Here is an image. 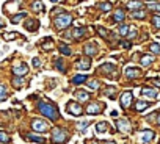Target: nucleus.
Masks as SVG:
<instances>
[{
    "label": "nucleus",
    "instance_id": "1",
    "mask_svg": "<svg viewBox=\"0 0 160 144\" xmlns=\"http://www.w3.org/2000/svg\"><path fill=\"white\" fill-rule=\"evenodd\" d=\"M38 110L46 116V118H49L50 121H57L58 119V111H57V108L53 107V105H50V103H47V102H38Z\"/></svg>",
    "mask_w": 160,
    "mask_h": 144
},
{
    "label": "nucleus",
    "instance_id": "2",
    "mask_svg": "<svg viewBox=\"0 0 160 144\" xmlns=\"http://www.w3.org/2000/svg\"><path fill=\"white\" fill-rule=\"evenodd\" d=\"M66 139H68L66 130H63V128H53V132H52V141H53L55 144H61V142H64Z\"/></svg>",
    "mask_w": 160,
    "mask_h": 144
},
{
    "label": "nucleus",
    "instance_id": "3",
    "mask_svg": "<svg viewBox=\"0 0 160 144\" xmlns=\"http://www.w3.org/2000/svg\"><path fill=\"white\" fill-rule=\"evenodd\" d=\"M71 22H72V16H69V14H60L55 19V27L57 28H66V27L71 25Z\"/></svg>",
    "mask_w": 160,
    "mask_h": 144
},
{
    "label": "nucleus",
    "instance_id": "4",
    "mask_svg": "<svg viewBox=\"0 0 160 144\" xmlns=\"http://www.w3.org/2000/svg\"><path fill=\"white\" fill-rule=\"evenodd\" d=\"M32 128L35 132H38V133H44V132L49 130V124L46 121H42V119H33L32 121Z\"/></svg>",
    "mask_w": 160,
    "mask_h": 144
},
{
    "label": "nucleus",
    "instance_id": "5",
    "mask_svg": "<svg viewBox=\"0 0 160 144\" xmlns=\"http://www.w3.org/2000/svg\"><path fill=\"white\" fill-rule=\"evenodd\" d=\"M154 136H155V133H154L152 130H141V132L138 133V141H140L141 144H146V142L152 141Z\"/></svg>",
    "mask_w": 160,
    "mask_h": 144
},
{
    "label": "nucleus",
    "instance_id": "6",
    "mask_svg": "<svg viewBox=\"0 0 160 144\" xmlns=\"http://www.w3.org/2000/svg\"><path fill=\"white\" fill-rule=\"evenodd\" d=\"M116 127H118V130L121 132V133H129L130 130H132V127H130V122H129V119H118L116 121Z\"/></svg>",
    "mask_w": 160,
    "mask_h": 144
},
{
    "label": "nucleus",
    "instance_id": "7",
    "mask_svg": "<svg viewBox=\"0 0 160 144\" xmlns=\"http://www.w3.org/2000/svg\"><path fill=\"white\" fill-rule=\"evenodd\" d=\"M66 110H68V113H69V114H72V116H82V113H83L82 107H80L78 103H74V102L68 103Z\"/></svg>",
    "mask_w": 160,
    "mask_h": 144
},
{
    "label": "nucleus",
    "instance_id": "8",
    "mask_svg": "<svg viewBox=\"0 0 160 144\" xmlns=\"http://www.w3.org/2000/svg\"><path fill=\"white\" fill-rule=\"evenodd\" d=\"M13 72H14L18 77H22V75H25L27 72H28V66L25 63H19V64H16L13 67Z\"/></svg>",
    "mask_w": 160,
    "mask_h": 144
},
{
    "label": "nucleus",
    "instance_id": "9",
    "mask_svg": "<svg viewBox=\"0 0 160 144\" xmlns=\"http://www.w3.org/2000/svg\"><path fill=\"white\" fill-rule=\"evenodd\" d=\"M132 99H133V96H132V93H130V91L122 93V96H121V107H122V108H129V107H130Z\"/></svg>",
    "mask_w": 160,
    "mask_h": 144
},
{
    "label": "nucleus",
    "instance_id": "10",
    "mask_svg": "<svg viewBox=\"0 0 160 144\" xmlns=\"http://www.w3.org/2000/svg\"><path fill=\"white\" fill-rule=\"evenodd\" d=\"M90 67H91L90 58H82V60L77 61V69H80V70H88Z\"/></svg>",
    "mask_w": 160,
    "mask_h": 144
},
{
    "label": "nucleus",
    "instance_id": "11",
    "mask_svg": "<svg viewBox=\"0 0 160 144\" xmlns=\"http://www.w3.org/2000/svg\"><path fill=\"white\" fill-rule=\"evenodd\" d=\"M141 94H143L144 97H158V96H160L155 88H148V86L141 89Z\"/></svg>",
    "mask_w": 160,
    "mask_h": 144
},
{
    "label": "nucleus",
    "instance_id": "12",
    "mask_svg": "<svg viewBox=\"0 0 160 144\" xmlns=\"http://www.w3.org/2000/svg\"><path fill=\"white\" fill-rule=\"evenodd\" d=\"M101 111H102V107L99 103H90L87 107V113L88 114H99Z\"/></svg>",
    "mask_w": 160,
    "mask_h": 144
},
{
    "label": "nucleus",
    "instance_id": "13",
    "mask_svg": "<svg viewBox=\"0 0 160 144\" xmlns=\"http://www.w3.org/2000/svg\"><path fill=\"white\" fill-rule=\"evenodd\" d=\"M124 75H126L127 79H137V77L140 75V70H138V69H133V67H127V69L124 70Z\"/></svg>",
    "mask_w": 160,
    "mask_h": 144
},
{
    "label": "nucleus",
    "instance_id": "14",
    "mask_svg": "<svg viewBox=\"0 0 160 144\" xmlns=\"http://www.w3.org/2000/svg\"><path fill=\"white\" fill-rule=\"evenodd\" d=\"M87 33V28H74L72 30V33H66V36H72L74 39H78L82 35H85Z\"/></svg>",
    "mask_w": 160,
    "mask_h": 144
},
{
    "label": "nucleus",
    "instance_id": "15",
    "mask_svg": "<svg viewBox=\"0 0 160 144\" xmlns=\"http://www.w3.org/2000/svg\"><path fill=\"white\" fill-rule=\"evenodd\" d=\"M96 52H98L96 44H87V46H85V53H87V55L93 56V55H96Z\"/></svg>",
    "mask_w": 160,
    "mask_h": 144
},
{
    "label": "nucleus",
    "instance_id": "16",
    "mask_svg": "<svg viewBox=\"0 0 160 144\" xmlns=\"http://www.w3.org/2000/svg\"><path fill=\"white\" fill-rule=\"evenodd\" d=\"M149 107V102H144V100H137L135 103V111H143Z\"/></svg>",
    "mask_w": 160,
    "mask_h": 144
},
{
    "label": "nucleus",
    "instance_id": "17",
    "mask_svg": "<svg viewBox=\"0 0 160 144\" xmlns=\"http://www.w3.org/2000/svg\"><path fill=\"white\" fill-rule=\"evenodd\" d=\"M27 139H28V141H33V142H39V144H42V142L46 141L42 136H39V135H33V133L27 135Z\"/></svg>",
    "mask_w": 160,
    "mask_h": 144
},
{
    "label": "nucleus",
    "instance_id": "18",
    "mask_svg": "<svg viewBox=\"0 0 160 144\" xmlns=\"http://www.w3.org/2000/svg\"><path fill=\"white\" fill-rule=\"evenodd\" d=\"M107 127H108L107 122H104V121H102V122H98V124H96V132H98V133H105V132L108 130Z\"/></svg>",
    "mask_w": 160,
    "mask_h": 144
},
{
    "label": "nucleus",
    "instance_id": "19",
    "mask_svg": "<svg viewBox=\"0 0 160 144\" xmlns=\"http://www.w3.org/2000/svg\"><path fill=\"white\" fill-rule=\"evenodd\" d=\"M75 97H77L80 102H87V100H90V94L85 93V91H78V93L75 94Z\"/></svg>",
    "mask_w": 160,
    "mask_h": 144
},
{
    "label": "nucleus",
    "instance_id": "20",
    "mask_svg": "<svg viewBox=\"0 0 160 144\" xmlns=\"http://www.w3.org/2000/svg\"><path fill=\"white\" fill-rule=\"evenodd\" d=\"M25 28H27L28 31H36V30H38V22H36V21H27Z\"/></svg>",
    "mask_w": 160,
    "mask_h": 144
},
{
    "label": "nucleus",
    "instance_id": "21",
    "mask_svg": "<svg viewBox=\"0 0 160 144\" xmlns=\"http://www.w3.org/2000/svg\"><path fill=\"white\" fill-rule=\"evenodd\" d=\"M152 63H154V56H151V55H143L141 56V64L143 66H149Z\"/></svg>",
    "mask_w": 160,
    "mask_h": 144
},
{
    "label": "nucleus",
    "instance_id": "22",
    "mask_svg": "<svg viewBox=\"0 0 160 144\" xmlns=\"http://www.w3.org/2000/svg\"><path fill=\"white\" fill-rule=\"evenodd\" d=\"M141 7H143V3L138 2V0H132V2L127 3V8H130V10H140Z\"/></svg>",
    "mask_w": 160,
    "mask_h": 144
},
{
    "label": "nucleus",
    "instance_id": "23",
    "mask_svg": "<svg viewBox=\"0 0 160 144\" xmlns=\"http://www.w3.org/2000/svg\"><path fill=\"white\" fill-rule=\"evenodd\" d=\"M32 10L33 11H42L44 10V5H42L41 0H35V2L32 3Z\"/></svg>",
    "mask_w": 160,
    "mask_h": 144
},
{
    "label": "nucleus",
    "instance_id": "24",
    "mask_svg": "<svg viewBox=\"0 0 160 144\" xmlns=\"http://www.w3.org/2000/svg\"><path fill=\"white\" fill-rule=\"evenodd\" d=\"M115 69H116V66L112 64V63H105V64L101 66V70H104V72H113Z\"/></svg>",
    "mask_w": 160,
    "mask_h": 144
},
{
    "label": "nucleus",
    "instance_id": "25",
    "mask_svg": "<svg viewBox=\"0 0 160 144\" xmlns=\"http://www.w3.org/2000/svg\"><path fill=\"white\" fill-rule=\"evenodd\" d=\"M88 125H90V122H88V121H82V122H78V124H77V130L83 133V132H87Z\"/></svg>",
    "mask_w": 160,
    "mask_h": 144
},
{
    "label": "nucleus",
    "instance_id": "26",
    "mask_svg": "<svg viewBox=\"0 0 160 144\" xmlns=\"http://www.w3.org/2000/svg\"><path fill=\"white\" fill-rule=\"evenodd\" d=\"M124 16H126L124 11H122V10H118V11L115 13V16H113V21H115V22H121V21H124Z\"/></svg>",
    "mask_w": 160,
    "mask_h": 144
},
{
    "label": "nucleus",
    "instance_id": "27",
    "mask_svg": "<svg viewBox=\"0 0 160 144\" xmlns=\"http://www.w3.org/2000/svg\"><path fill=\"white\" fill-rule=\"evenodd\" d=\"M85 80H87V75H82V74H78V75H75V77L72 79L74 85H80V83H83Z\"/></svg>",
    "mask_w": 160,
    "mask_h": 144
},
{
    "label": "nucleus",
    "instance_id": "28",
    "mask_svg": "<svg viewBox=\"0 0 160 144\" xmlns=\"http://www.w3.org/2000/svg\"><path fill=\"white\" fill-rule=\"evenodd\" d=\"M132 17H133V19H144V17H146V11H143V10L133 11V13H132Z\"/></svg>",
    "mask_w": 160,
    "mask_h": 144
},
{
    "label": "nucleus",
    "instance_id": "29",
    "mask_svg": "<svg viewBox=\"0 0 160 144\" xmlns=\"http://www.w3.org/2000/svg\"><path fill=\"white\" fill-rule=\"evenodd\" d=\"M25 16H27V13H19V14H16V16L11 17V22H13V24H18V22H21Z\"/></svg>",
    "mask_w": 160,
    "mask_h": 144
},
{
    "label": "nucleus",
    "instance_id": "30",
    "mask_svg": "<svg viewBox=\"0 0 160 144\" xmlns=\"http://www.w3.org/2000/svg\"><path fill=\"white\" fill-rule=\"evenodd\" d=\"M129 30H130V25H126V24L119 25V35L127 36V35H129Z\"/></svg>",
    "mask_w": 160,
    "mask_h": 144
},
{
    "label": "nucleus",
    "instance_id": "31",
    "mask_svg": "<svg viewBox=\"0 0 160 144\" xmlns=\"http://www.w3.org/2000/svg\"><path fill=\"white\" fill-rule=\"evenodd\" d=\"M104 93H105V96H108V97L113 99V97H115V93H116V88H115V86H108Z\"/></svg>",
    "mask_w": 160,
    "mask_h": 144
},
{
    "label": "nucleus",
    "instance_id": "32",
    "mask_svg": "<svg viewBox=\"0 0 160 144\" xmlns=\"http://www.w3.org/2000/svg\"><path fill=\"white\" fill-rule=\"evenodd\" d=\"M149 50H151L152 53H160V44H157V42H152V44L149 46Z\"/></svg>",
    "mask_w": 160,
    "mask_h": 144
},
{
    "label": "nucleus",
    "instance_id": "33",
    "mask_svg": "<svg viewBox=\"0 0 160 144\" xmlns=\"http://www.w3.org/2000/svg\"><path fill=\"white\" fill-rule=\"evenodd\" d=\"M18 36H19L18 33H3V39H7V41H13Z\"/></svg>",
    "mask_w": 160,
    "mask_h": 144
},
{
    "label": "nucleus",
    "instance_id": "34",
    "mask_svg": "<svg viewBox=\"0 0 160 144\" xmlns=\"http://www.w3.org/2000/svg\"><path fill=\"white\" fill-rule=\"evenodd\" d=\"M60 52H61L63 55H66V56H69V55H71V49H69L68 46H64V44H63V46H60Z\"/></svg>",
    "mask_w": 160,
    "mask_h": 144
},
{
    "label": "nucleus",
    "instance_id": "35",
    "mask_svg": "<svg viewBox=\"0 0 160 144\" xmlns=\"http://www.w3.org/2000/svg\"><path fill=\"white\" fill-rule=\"evenodd\" d=\"M55 66H57V69L61 70V72L66 70V69H64V63H63V60H55Z\"/></svg>",
    "mask_w": 160,
    "mask_h": 144
},
{
    "label": "nucleus",
    "instance_id": "36",
    "mask_svg": "<svg viewBox=\"0 0 160 144\" xmlns=\"http://www.w3.org/2000/svg\"><path fill=\"white\" fill-rule=\"evenodd\" d=\"M7 89H5V86H2V85H0V102H2V100H5L7 99Z\"/></svg>",
    "mask_w": 160,
    "mask_h": 144
},
{
    "label": "nucleus",
    "instance_id": "37",
    "mask_svg": "<svg viewBox=\"0 0 160 144\" xmlns=\"http://www.w3.org/2000/svg\"><path fill=\"white\" fill-rule=\"evenodd\" d=\"M99 8H101L102 11H110V10H112V5L107 3V2H104V3H99Z\"/></svg>",
    "mask_w": 160,
    "mask_h": 144
},
{
    "label": "nucleus",
    "instance_id": "38",
    "mask_svg": "<svg viewBox=\"0 0 160 144\" xmlns=\"http://www.w3.org/2000/svg\"><path fill=\"white\" fill-rule=\"evenodd\" d=\"M13 85H14V86H22V85H24V79H22V77L13 79Z\"/></svg>",
    "mask_w": 160,
    "mask_h": 144
},
{
    "label": "nucleus",
    "instance_id": "39",
    "mask_svg": "<svg viewBox=\"0 0 160 144\" xmlns=\"http://www.w3.org/2000/svg\"><path fill=\"white\" fill-rule=\"evenodd\" d=\"M0 141H2V142H8V141H10L8 133H5V132H0Z\"/></svg>",
    "mask_w": 160,
    "mask_h": 144
},
{
    "label": "nucleus",
    "instance_id": "40",
    "mask_svg": "<svg viewBox=\"0 0 160 144\" xmlns=\"http://www.w3.org/2000/svg\"><path fill=\"white\" fill-rule=\"evenodd\" d=\"M88 88H91V89H99V82H96V80L88 82Z\"/></svg>",
    "mask_w": 160,
    "mask_h": 144
},
{
    "label": "nucleus",
    "instance_id": "41",
    "mask_svg": "<svg viewBox=\"0 0 160 144\" xmlns=\"http://www.w3.org/2000/svg\"><path fill=\"white\" fill-rule=\"evenodd\" d=\"M135 36H137V30H135V27H132V25H130V30H129L127 38H129V39H132V38H135Z\"/></svg>",
    "mask_w": 160,
    "mask_h": 144
},
{
    "label": "nucleus",
    "instance_id": "42",
    "mask_svg": "<svg viewBox=\"0 0 160 144\" xmlns=\"http://www.w3.org/2000/svg\"><path fill=\"white\" fill-rule=\"evenodd\" d=\"M152 24L155 28H160V16H154L152 17Z\"/></svg>",
    "mask_w": 160,
    "mask_h": 144
},
{
    "label": "nucleus",
    "instance_id": "43",
    "mask_svg": "<svg viewBox=\"0 0 160 144\" xmlns=\"http://www.w3.org/2000/svg\"><path fill=\"white\" fill-rule=\"evenodd\" d=\"M52 47H53L52 41H46V42H42V49H44V50H49V49H52Z\"/></svg>",
    "mask_w": 160,
    "mask_h": 144
},
{
    "label": "nucleus",
    "instance_id": "44",
    "mask_svg": "<svg viewBox=\"0 0 160 144\" xmlns=\"http://www.w3.org/2000/svg\"><path fill=\"white\" fill-rule=\"evenodd\" d=\"M149 10L158 11V13H160V3H151V5H149Z\"/></svg>",
    "mask_w": 160,
    "mask_h": 144
},
{
    "label": "nucleus",
    "instance_id": "45",
    "mask_svg": "<svg viewBox=\"0 0 160 144\" xmlns=\"http://www.w3.org/2000/svg\"><path fill=\"white\" fill-rule=\"evenodd\" d=\"M32 63H33V66H35V67H39V66H41V60H39V58H33V61H32Z\"/></svg>",
    "mask_w": 160,
    "mask_h": 144
},
{
    "label": "nucleus",
    "instance_id": "46",
    "mask_svg": "<svg viewBox=\"0 0 160 144\" xmlns=\"http://www.w3.org/2000/svg\"><path fill=\"white\" fill-rule=\"evenodd\" d=\"M98 31H99V35H102V36H107V35H108V31H107V30H104V28H101V27L98 28Z\"/></svg>",
    "mask_w": 160,
    "mask_h": 144
},
{
    "label": "nucleus",
    "instance_id": "47",
    "mask_svg": "<svg viewBox=\"0 0 160 144\" xmlns=\"http://www.w3.org/2000/svg\"><path fill=\"white\" fill-rule=\"evenodd\" d=\"M112 116H113V118H116V116H118V111H116V110H113V111H112Z\"/></svg>",
    "mask_w": 160,
    "mask_h": 144
},
{
    "label": "nucleus",
    "instance_id": "48",
    "mask_svg": "<svg viewBox=\"0 0 160 144\" xmlns=\"http://www.w3.org/2000/svg\"><path fill=\"white\" fill-rule=\"evenodd\" d=\"M102 144H115V142H113V141H104Z\"/></svg>",
    "mask_w": 160,
    "mask_h": 144
},
{
    "label": "nucleus",
    "instance_id": "49",
    "mask_svg": "<svg viewBox=\"0 0 160 144\" xmlns=\"http://www.w3.org/2000/svg\"><path fill=\"white\" fill-rule=\"evenodd\" d=\"M154 83H155L157 86H160V80H154Z\"/></svg>",
    "mask_w": 160,
    "mask_h": 144
},
{
    "label": "nucleus",
    "instance_id": "50",
    "mask_svg": "<svg viewBox=\"0 0 160 144\" xmlns=\"http://www.w3.org/2000/svg\"><path fill=\"white\" fill-rule=\"evenodd\" d=\"M91 144H99V142L98 141H91Z\"/></svg>",
    "mask_w": 160,
    "mask_h": 144
},
{
    "label": "nucleus",
    "instance_id": "51",
    "mask_svg": "<svg viewBox=\"0 0 160 144\" xmlns=\"http://www.w3.org/2000/svg\"><path fill=\"white\" fill-rule=\"evenodd\" d=\"M157 122H158V124H160V113H158V119H157Z\"/></svg>",
    "mask_w": 160,
    "mask_h": 144
},
{
    "label": "nucleus",
    "instance_id": "52",
    "mask_svg": "<svg viewBox=\"0 0 160 144\" xmlns=\"http://www.w3.org/2000/svg\"><path fill=\"white\" fill-rule=\"evenodd\" d=\"M2 27H3V24H2V22H0V28H2Z\"/></svg>",
    "mask_w": 160,
    "mask_h": 144
},
{
    "label": "nucleus",
    "instance_id": "53",
    "mask_svg": "<svg viewBox=\"0 0 160 144\" xmlns=\"http://www.w3.org/2000/svg\"><path fill=\"white\" fill-rule=\"evenodd\" d=\"M148 2H154V0H148Z\"/></svg>",
    "mask_w": 160,
    "mask_h": 144
},
{
    "label": "nucleus",
    "instance_id": "54",
    "mask_svg": "<svg viewBox=\"0 0 160 144\" xmlns=\"http://www.w3.org/2000/svg\"><path fill=\"white\" fill-rule=\"evenodd\" d=\"M50 2H57V0H50Z\"/></svg>",
    "mask_w": 160,
    "mask_h": 144
}]
</instances>
